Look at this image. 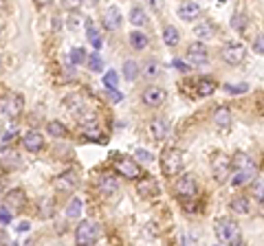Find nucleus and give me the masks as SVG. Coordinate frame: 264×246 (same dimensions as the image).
Returning a JSON list of instances; mask_svg holds the SVG:
<instances>
[{
	"mask_svg": "<svg viewBox=\"0 0 264 246\" xmlns=\"http://www.w3.org/2000/svg\"><path fill=\"white\" fill-rule=\"evenodd\" d=\"M86 58H88V55H86V51H84L82 46H75V49L70 51V55H68L70 64H75V66H77V64H84V62H86Z\"/></svg>",
	"mask_w": 264,
	"mask_h": 246,
	"instance_id": "nucleus-30",
	"label": "nucleus"
},
{
	"mask_svg": "<svg viewBox=\"0 0 264 246\" xmlns=\"http://www.w3.org/2000/svg\"><path fill=\"white\" fill-rule=\"evenodd\" d=\"M82 209H84L82 198H73V200L68 202V207H66V215H68V217H77L79 214H82Z\"/></svg>",
	"mask_w": 264,
	"mask_h": 246,
	"instance_id": "nucleus-28",
	"label": "nucleus"
},
{
	"mask_svg": "<svg viewBox=\"0 0 264 246\" xmlns=\"http://www.w3.org/2000/svg\"><path fill=\"white\" fill-rule=\"evenodd\" d=\"M117 84H119V75H117L115 70L103 73V86H106L108 91H117Z\"/></svg>",
	"mask_w": 264,
	"mask_h": 246,
	"instance_id": "nucleus-31",
	"label": "nucleus"
},
{
	"mask_svg": "<svg viewBox=\"0 0 264 246\" xmlns=\"http://www.w3.org/2000/svg\"><path fill=\"white\" fill-rule=\"evenodd\" d=\"M0 165L4 169H16L20 165V156L13 148H0Z\"/></svg>",
	"mask_w": 264,
	"mask_h": 246,
	"instance_id": "nucleus-17",
	"label": "nucleus"
},
{
	"mask_svg": "<svg viewBox=\"0 0 264 246\" xmlns=\"http://www.w3.org/2000/svg\"><path fill=\"white\" fill-rule=\"evenodd\" d=\"M99 235H101V226L95 220H84L75 229V242L77 246H93L99 240Z\"/></svg>",
	"mask_w": 264,
	"mask_h": 246,
	"instance_id": "nucleus-4",
	"label": "nucleus"
},
{
	"mask_svg": "<svg viewBox=\"0 0 264 246\" xmlns=\"http://www.w3.org/2000/svg\"><path fill=\"white\" fill-rule=\"evenodd\" d=\"M163 42L167 46H176L178 42H181V33H178V29L174 25H167L163 29Z\"/></svg>",
	"mask_w": 264,
	"mask_h": 246,
	"instance_id": "nucleus-21",
	"label": "nucleus"
},
{
	"mask_svg": "<svg viewBox=\"0 0 264 246\" xmlns=\"http://www.w3.org/2000/svg\"><path fill=\"white\" fill-rule=\"evenodd\" d=\"M225 91L231 92V94H244L249 91V84H238V86H233V84H225Z\"/></svg>",
	"mask_w": 264,
	"mask_h": 246,
	"instance_id": "nucleus-39",
	"label": "nucleus"
},
{
	"mask_svg": "<svg viewBox=\"0 0 264 246\" xmlns=\"http://www.w3.org/2000/svg\"><path fill=\"white\" fill-rule=\"evenodd\" d=\"M0 246H9V238H7V233H2V231H0Z\"/></svg>",
	"mask_w": 264,
	"mask_h": 246,
	"instance_id": "nucleus-45",
	"label": "nucleus"
},
{
	"mask_svg": "<svg viewBox=\"0 0 264 246\" xmlns=\"http://www.w3.org/2000/svg\"><path fill=\"white\" fill-rule=\"evenodd\" d=\"M174 189H176V193L181 198L192 200V198H196V193H198V183H196V178L192 176V174H183V176H178Z\"/></svg>",
	"mask_w": 264,
	"mask_h": 246,
	"instance_id": "nucleus-6",
	"label": "nucleus"
},
{
	"mask_svg": "<svg viewBox=\"0 0 264 246\" xmlns=\"http://www.w3.org/2000/svg\"><path fill=\"white\" fill-rule=\"evenodd\" d=\"M194 33L198 37H211V33H214V27L209 25V22H202V25H196V29H194Z\"/></svg>",
	"mask_w": 264,
	"mask_h": 246,
	"instance_id": "nucleus-36",
	"label": "nucleus"
},
{
	"mask_svg": "<svg viewBox=\"0 0 264 246\" xmlns=\"http://www.w3.org/2000/svg\"><path fill=\"white\" fill-rule=\"evenodd\" d=\"M211 119H214L216 127H229L231 125V112L227 110V108H216L214 115H211Z\"/></svg>",
	"mask_w": 264,
	"mask_h": 246,
	"instance_id": "nucleus-20",
	"label": "nucleus"
},
{
	"mask_svg": "<svg viewBox=\"0 0 264 246\" xmlns=\"http://www.w3.org/2000/svg\"><path fill=\"white\" fill-rule=\"evenodd\" d=\"M115 167H117V172L126 178H139L141 176V167L136 165V160H132V158H119Z\"/></svg>",
	"mask_w": 264,
	"mask_h": 246,
	"instance_id": "nucleus-12",
	"label": "nucleus"
},
{
	"mask_svg": "<svg viewBox=\"0 0 264 246\" xmlns=\"http://www.w3.org/2000/svg\"><path fill=\"white\" fill-rule=\"evenodd\" d=\"M174 66H176V68H181L183 73H190V64H185V62H181V60L174 62Z\"/></svg>",
	"mask_w": 264,
	"mask_h": 246,
	"instance_id": "nucleus-44",
	"label": "nucleus"
},
{
	"mask_svg": "<svg viewBox=\"0 0 264 246\" xmlns=\"http://www.w3.org/2000/svg\"><path fill=\"white\" fill-rule=\"evenodd\" d=\"M229 207H231V211H233V214H249V200L244 196L233 198V200L229 202Z\"/></svg>",
	"mask_w": 264,
	"mask_h": 246,
	"instance_id": "nucleus-24",
	"label": "nucleus"
},
{
	"mask_svg": "<svg viewBox=\"0 0 264 246\" xmlns=\"http://www.w3.org/2000/svg\"><path fill=\"white\" fill-rule=\"evenodd\" d=\"M211 174H214V178H216L218 183H225V181H227L229 174H231V160H229V156L216 154L214 160H211Z\"/></svg>",
	"mask_w": 264,
	"mask_h": 246,
	"instance_id": "nucleus-7",
	"label": "nucleus"
},
{
	"mask_svg": "<svg viewBox=\"0 0 264 246\" xmlns=\"http://www.w3.org/2000/svg\"><path fill=\"white\" fill-rule=\"evenodd\" d=\"M134 160H141V163H152L154 160V156H152V152H148V150H136L134 152Z\"/></svg>",
	"mask_w": 264,
	"mask_h": 246,
	"instance_id": "nucleus-40",
	"label": "nucleus"
},
{
	"mask_svg": "<svg viewBox=\"0 0 264 246\" xmlns=\"http://www.w3.org/2000/svg\"><path fill=\"white\" fill-rule=\"evenodd\" d=\"M22 145H25L27 152H40V150L44 148V136H42L40 132H27V134L22 136Z\"/></svg>",
	"mask_w": 264,
	"mask_h": 246,
	"instance_id": "nucleus-15",
	"label": "nucleus"
},
{
	"mask_svg": "<svg viewBox=\"0 0 264 246\" xmlns=\"http://www.w3.org/2000/svg\"><path fill=\"white\" fill-rule=\"evenodd\" d=\"M130 44H132V49L143 51L145 46H148V37H145L141 31H132L130 33Z\"/></svg>",
	"mask_w": 264,
	"mask_h": 246,
	"instance_id": "nucleus-27",
	"label": "nucleus"
},
{
	"mask_svg": "<svg viewBox=\"0 0 264 246\" xmlns=\"http://www.w3.org/2000/svg\"><path fill=\"white\" fill-rule=\"evenodd\" d=\"M130 22L134 27H143L145 22H148V16H145V11L141 7H132L130 9Z\"/></svg>",
	"mask_w": 264,
	"mask_h": 246,
	"instance_id": "nucleus-25",
	"label": "nucleus"
},
{
	"mask_svg": "<svg viewBox=\"0 0 264 246\" xmlns=\"http://www.w3.org/2000/svg\"><path fill=\"white\" fill-rule=\"evenodd\" d=\"M11 217H13V214L7 209V207H4V209H0V224H9V222H11Z\"/></svg>",
	"mask_w": 264,
	"mask_h": 246,
	"instance_id": "nucleus-43",
	"label": "nucleus"
},
{
	"mask_svg": "<svg viewBox=\"0 0 264 246\" xmlns=\"http://www.w3.org/2000/svg\"><path fill=\"white\" fill-rule=\"evenodd\" d=\"M22 205H25V193H22L20 189H13V191H9L7 209L11 211V207H22Z\"/></svg>",
	"mask_w": 264,
	"mask_h": 246,
	"instance_id": "nucleus-26",
	"label": "nucleus"
},
{
	"mask_svg": "<svg viewBox=\"0 0 264 246\" xmlns=\"http://www.w3.org/2000/svg\"><path fill=\"white\" fill-rule=\"evenodd\" d=\"M84 136H86V139H93V141L101 139V134H99V127L95 125V123H86V125H84Z\"/></svg>",
	"mask_w": 264,
	"mask_h": 246,
	"instance_id": "nucleus-37",
	"label": "nucleus"
},
{
	"mask_svg": "<svg viewBox=\"0 0 264 246\" xmlns=\"http://www.w3.org/2000/svg\"><path fill=\"white\" fill-rule=\"evenodd\" d=\"M216 91V82H211V79H200L198 82V92L200 94H211Z\"/></svg>",
	"mask_w": 264,
	"mask_h": 246,
	"instance_id": "nucleus-34",
	"label": "nucleus"
},
{
	"mask_svg": "<svg viewBox=\"0 0 264 246\" xmlns=\"http://www.w3.org/2000/svg\"><path fill=\"white\" fill-rule=\"evenodd\" d=\"M77 172L75 169H68V172L60 174L58 178H55V189H60V191H70V189H75V184H77Z\"/></svg>",
	"mask_w": 264,
	"mask_h": 246,
	"instance_id": "nucleus-13",
	"label": "nucleus"
},
{
	"mask_svg": "<svg viewBox=\"0 0 264 246\" xmlns=\"http://www.w3.org/2000/svg\"><path fill=\"white\" fill-rule=\"evenodd\" d=\"M86 37H88V42H91L95 49H101V44H103L101 33L95 29V25H93V22H86Z\"/></svg>",
	"mask_w": 264,
	"mask_h": 246,
	"instance_id": "nucleus-22",
	"label": "nucleus"
},
{
	"mask_svg": "<svg viewBox=\"0 0 264 246\" xmlns=\"http://www.w3.org/2000/svg\"><path fill=\"white\" fill-rule=\"evenodd\" d=\"M148 77H157V75H161V64H159L157 60H150L148 64H145V70H143Z\"/></svg>",
	"mask_w": 264,
	"mask_h": 246,
	"instance_id": "nucleus-33",
	"label": "nucleus"
},
{
	"mask_svg": "<svg viewBox=\"0 0 264 246\" xmlns=\"http://www.w3.org/2000/svg\"><path fill=\"white\" fill-rule=\"evenodd\" d=\"M251 196L256 198L258 202H264V178H260V181H253V184H251Z\"/></svg>",
	"mask_w": 264,
	"mask_h": 246,
	"instance_id": "nucleus-32",
	"label": "nucleus"
},
{
	"mask_svg": "<svg viewBox=\"0 0 264 246\" xmlns=\"http://www.w3.org/2000/svg\"><path fill=\"white\" fill-rule=\"evenodd\" d=\"M22 108H25V99H22V94L13 92L2 101V112L7 117H11V119H16V117L22 115Z\"/></svg>",
	"mask_w": 264,
	"mask_h": 246,
	"instance_id": "nucleus-8",
	"label": "nucleus"
},
{
	"mask_svg": "<svg viewBox=\"0 0 264 246\" xmlns=\"http://www.w3.org/2000/svg\"><path fill=\"white\" fill-rule=\"evenodd\" d=\"M103 27L108 31H117L121 27V11L117 7H108L103 13Z\"/></svg>",
	"mask_w": 264,
	"mask_h": 246,
	"instance_id": "nucleus-18",
	"label": "nucleus"
},
{
	"mask_svg": "<svg viewBox=\"0 0 264 246\" xmlns=\"http://www.w3.org/2000/svg\"><path fill=\"white\" fill-rule=\"evenodd\" d=\"M150 132H152V136L157 141H165L169 136V132H172V123H169L167 117H157L150 123Z\"/></svg>",
	"mask_w": 264,
	"mask_h": 246,
	"instance_id": "nucleus-11",
	"label": "nucleus"
},
{
	"mask_svg": "<svg viewBox=\"0 0 264 246\" xmlns=\"http://www.w3.org/2000/svg\"><path fill=\"white\" fill-rule=\"evenodd\" d=\"M220 58H223L225 64L238 66L247 58V49H244V44H240V42H227V44L220 49Z\"/></svg>",
	"mask_w": 264,
	"mask_h": 246,
	"instance_id": "nucleus-5",
	"label": "nucleus"
},
{
	"mask_svg": "<svg viewBox=\"0 0 264 246\" xmlns=\"http://www.w3.org/2000/svg\"><path fill=\"white\" fill-rule=\"evenodd\" d=\"M86 64H88V68H91V73H101L103 70V60H101V55H97V53L88 55Z\"/></svg>",
	"mask_w": 264,
	"mask_h": 246,
	"instance_id": "nucleus-29",
	"label": "nucleus"
},
{
	"mask_svg": "<svg viewBox=\"0 0 264 246\" xmlns=\"http://www.w3.org/2000/svg\"><path fill=\"white\" fill-rule=\"evenodd\" d=\"M214 233L223 244H240V238H242L238 222H233L231 217H223V220L216 222Z\"/></svg>",
	"mask_w": 264,
	"mask_h": 246,
	"instance_id": "nucleus-3",
	"label": "nucleus"
},
{
	"mask_svg": "<svg viewBox=\"0 0 264 246\" xmlns=\"http://www.w3.org/2000/svg\"><path fill=\"white\" fill-rule=\"evenodd\" d=\"M165 91L161 86H148L143 91V94H141V99H143V103L145 106H150V108H159V106H163L165 103Z\"/></svg>",
	"mask_w": 264,
	"mask_h": 246,
	"instance_id": "nucleus-10",
	"label": "nucleus"
},
{
	"mask_svg": "<svg viewBox=\"0 0 264 246\" xmlns=\"http://www.w3.org/2000/svg\"><path fill=\"white\" fill-rule=\"evenodd\" d=\"M53 215V200H46V202H42V217H51Z\"/></svg>",
	"mask_w": 264,
	"mask_h": 246,
	"instance_id": "nucleus-41",
	"label": "nucleus"
},
{
	"mask_svg": "<svg viewBox=\"0 0 264 246\" xmlns=\"http://www.w3.org/2000/svg\"><path fill=\"white\" fill-rule=\"evenodd\" d=\"M253 51H256V53H264V33L253 40Z\"/></svg>",
	"mask_w": 264,
	"mask_h": 246,
	"instance_id": "nucleus-42",
	"label": "nucleus"
},
{
	"mask_svg": "<svg viewBox=\"0 0 264 246\" xmlns=\"http://www.w3.org/2000/svg\"><path fill=\"white\" fill-rule=\"evenodd\" d=\"M176 13H178V18L185 20V22L196 20V18L200 16V4L198 2H181L178 9H176Z\"/></svg>",
	"mask_w": 264,
	"mask_h": 246,
	"instance_id": "nucleus-14",
	"label": "nucleus"
},
{
	"mask_svg": "<svg viewBox=\"0 0 264 246\" xmlns=\"http://www.w3.org/2000/svg\"><path fill=\"white\" fill-rule=\"evenodd\" d=\"M231 27L238 31H242L244 27H247V16L244 13H233V18H231Z\"/></svg>",
	"mask_w": 264,
	"mask_h": 246,
	"instance_id": "nucleus-38",
	"label": "nucleus"
},
{
	"mask_svg": "<svg viewBox=\"0 0 264 246\" xmlns=\"http://www.w3.org/2000/svg\"><path fill=\"white\" fill-rule=\"evenodd\" d=\"M136 191H139V196H143V198H152V196H157V191H159L157 181H154L152 176L141 178L139 184H136Z\"/></svg>",
	"mask_w": 264,
	"mask_h": 246,
	"instance_id": "nucleus-19",
	"label": "nucleus"
},
{
	"mask_svg": "<svg viewBox=\"0 0 264 246\" xmlns=\"http://www.w3.org/2000/svg\"><path fill=\"white\" fill-rule=\"evenodd\" d=\"M185 165V154L178 148H165L161 152V169L165 176H178Z\"/></svg>",
	"mask_w": 264,
	"mask_h": 246,
	"instance_id": "nucleus-2",
	"label": "nucleus"
},
{
	"mask_svg": "<svg viewBox=\"0 0 264 246\" xmlns=\"http://www.w3.org/2000/svg\"><path fill=\"white\" fill-rule=\"evenodd\" d=\"M46 130H49L51 136H64L66 134V127L60 121H51L49 125H46Z\"/></svg>",
	"mask_w": 264,
	"mask_h": 246,
	"instance_id": "nucleus-35",
	"label": "nucleus"
},
{
	"mask_svg": "<svg viewBox=\"0 0 264 246\" xmlns=\"http://www.w3.org/2000/svg\"><path fill=\"white\" fill-rule=\"evenodd\" d=\"M110 99H112V101H121V92H117V91H110Z\"/></svg>",
	"mask_w": 264,
	"mask_h": 246,
	"instance_id": "nucleus-47",
	"label": "nucleus"
},
{
	"mask_svg": "<svg viewBox=\"0 0 264 246\" xmlns=\"http://www.w3.org/2000/svg\"><path fill=\"white\" fill-rule=\"evenodd\" d=\"M18 231H20V233L29 231V222H20V224H18Z\"/></svg>",
	"mask_w": 264,
	"mask_h": 246,
	"instance_id": "nucleus-46",
	"label": "nucleus"
},
{
	"mask_svg": "<svg viewBox=\"0 0 264 246\" xmlns=\"http://www.w3.org/2000/svg\"><path fill=\"white\" fill-rule=\"evenodd\" d=\"M187 60H190V64H194V66L207 64V60H209L207 46L202 44V42H192V44L187 46Z\"/></svg>",
	"mask_w": 264,
	"mask_h": 246,
	"instance_id": "nucleus-9",
	"label": "nucleus"
},
{
	"mask_svg": "<svg viewBox=\"0 0 264 246\" xmlns=\"http://www.w3.org/2000/svg\"><path fill=\"white\" fill-rule=\"evenodd\" d=\"M139 64H136L134 60H126L124 62V77L128 79V82H134L136 77H139Z\"/></svg>",
	"mask_w": 264,
	"mask_h": 246,
	"instance_id": "nucleus-23",
	"label": "nucleus"
},
{
	"mask_svg": "<svg viewBox=\"0 0 264 246\" xmlns=\"http://www.w3.org/2000/svg\"><path fill=\"white\" fill-rule=\"evenodd\" d=\"M2 29H4V25H2V18H0V33H2Z\"/></svg>",
	"mask_w": 264,
	"mask_h": 246,
	"instance_id": "nucleus-48",
	"label": "nucleus"
},
{
	"mask_svg": "<svg viewBox=\"0 0 264 246\" xmlns=\"http://www.w3.org/2000/svg\"><path fill=\"white\" fill-rule=\"evenodd\" d=\"M231 169H233V176L231 183L235 187H244L258 176V165L253 163V158L247 152H235L233 160H231Z\"/></svg>",
	"mask_w": 264,
	"mask_h": 246,
	"instance_id": "nucleus-1",
	"label": "nucleus"
},
{
	"mask_svg": "<svg viewBox=\"0 0 264 246\" xmlns=\"http://www.w3.org/2000/svg\"><path fill=\"white\" fill-rule=\"evenodd\" d=\"M97 189L103 196H115V191L119 189V181H117V176H112V174H103L97 183Z\"/></svg>",
	"mask_w": 264,
	"mask_h": 246,
	"instance_id": "nucleus-16",
	"label": "nucleus"
}]
</instances>
